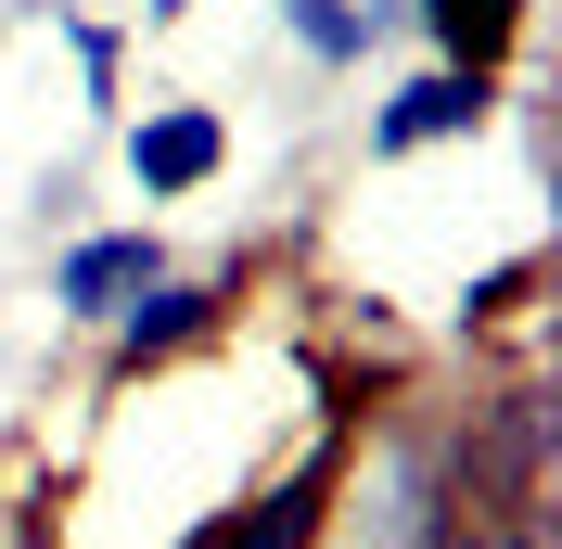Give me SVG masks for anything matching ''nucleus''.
I'll return each mask as SVG.
<instances>
[{
	"instance_id": "f03ea898",
	"label": "nucleus",
	"mask_w": 562,
	"mask_h": 549,
	"mask_svg": "<svg viewBox=\"0 0 562 549\" xmlns=\"http://www.w3.org/2000/svg\"><path fill=\"white\" fill-rule=\"evenodd\" d=\"M231 294H244V256H231V269H205V281H154V294H140L128 320H115L103 333V383L115 396H128V383H154L167 371V358H192V345H217V320H231Z\"/></svg>"
},
{
	"instance_id": "7ed1b4c3",
	"label": "nucleus",
	"mask_w": 562,
	"mask_h": 549,
	"mask_svg": "<svg viewBox=\"0 0 562 549\" xmlns=\"http://www.w3.org/2000/svg\"><path fill=\"white\" fill-rule=\"evenodd\" d=\"M154 281H167V231H154V217H128V231H77L65 256H52V320H65V333H115Z\"/></svg>"
},
{
	"instance_id": "20e7f679",
	"label": "nucleus",
	"mask_w": 562,
	"mask_h": 549,
	"mask_svg": "<svg viewBox=\"0 0 562 549\" xmlns=\"http://www.w3.org/2000/svg\"><path fill=\"white\" fill-rule=\"evenodd\" d=\"M115 167H128L154 205H179V192H205V179L231 167V115L217 103H154V115L115 128Z\"/></svg>"
},
{
	"instance_id": "9b49d317",
	"label": "nucleus",
	"mask_w": 562,
	"mask_h": 549,
	"mask_svg": "<svg viewBox=\"0 0 562 549\" xmlns=\"http://www.w3.org/2000/svg\"><path fill=\"white\" fill-rule=\"evenodd\" d=\"M448 549H537V524H460Z\"/></svg>"
},
{
	"instance_id": "6e6552de",
	"label": "nucleus",
	"mask_w": 562,
	"mask_h": 549,
	"mask_svg": "<svg viewBox=\"0 0 562 549\" xmlns=\"http://www.w3.org/2000/svg\"><path fill=\"white\" fill-rule=\"evenodd\" d=\"M319 498H333V460L281 473L269 498H244V512H231V524H205L192 549H307V537H319Z\"/></svg>"
},
{
	"instance_id": "9d476101",
	"label": "nucleus",
	"mask_w": 562,
	"mask_h": 549,
	"mask_svg": "<svg viewBox=\"0 0 562 549\" xmlns=\"http://www.w3.org/2000/svg\"><path fill=\"white\" fill-rule=\"evenodd\" d=\"M525 294H537V256H512V269H486L473 294H460V333H486V320H512Z\"/></svg>"
},
{
	"instance_id": "39448f33",
	"label": "nucleus",
	"mask_w": 562,
	"mask_h": 549,
	"mask_svg": "<svg viewBox=\"0 0 562 549\" xmlns=\"http://www.w3.org/2000/svg\"><path fill=\"white\" fill-rule=\"evenodd\" d=\"M486 115H498V77L422 65L409 90H384V103H371V167H396V154H435V141H473Z\"/></svg>"
},
{
	"instance_id": "f257e3e1",
	"label": "nucleus",
	"mask_w": 562,
	"mask_h": 549,
	"mask_svg": "<svg viewBox=\"0 0 562 549\" xmlns=\"http://www.w3.org/2000/svg\"><path fill=\"white\" fill-rule=\"evenodd\" d=\"M358 537L371 549H448L460 537V460H448V422H396L371 485H358Z\"/></svg>"
},
{
	"instance_id": "0eeeda50",
	"label": "nucleus",
	"mask_w": 562,
	"mask_h": 549,
	"mask_svg": "<svg viewBox=\"0 0 562 549\" xmlns=\"http://www.w3.org/2000/svg\"><path fill=\"white\" fill-rule=\"evenodd\" d=\"M281 38H294L319 77H358L396 38V0H281Z\"/></svg>"
},
{
	"instance_id": "1a4fd4ad",
	"label": "nucleus",
	"mask_w": 562,
	"mask_h": 549,
	"mask_svg": "<svg viewBox=\"0 0 562 549\" xmlns=\"http://www.w3.org/2000/svg\"><path fill=\"white\" fill-rule=\"evenodd\" d=\"M52 26H65V52H77L90 115H115V103H128V90H115V77H128V26H90V13H65V0H52Z\"/></svg>"
},
{
	"instance_id": "f8f14e48",
	"label": "nucleus",
	"mask_w": 562,
	"mask_h": 549,
	"mask_svg": "<svg viewBox=\"0 0 562 549\" xmlns=\"http://www.w3.org/2000/svg\"><path fill=\"white\" fill-rule=\"evenodd\" d=\"M179 13H192V0H140V26H179Z\"/></svg>"
},
{
	"instance_id": "423d86ee",
	"label": "nucleus",
	"mask_w": 562,
	"mask_h": 549,
	"mask_svg": "<svg viewBox=\"0 0 562 549\" xmlns=\"http://www.w3.org/2000/svg\"><path fill=\"white\" fill-rule=\"evenodd\" d=\"M396 26H422V38H435V65L498 77L512 52H525V0H396Z\"/></svg>"
}]
</instances>
